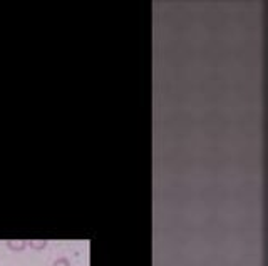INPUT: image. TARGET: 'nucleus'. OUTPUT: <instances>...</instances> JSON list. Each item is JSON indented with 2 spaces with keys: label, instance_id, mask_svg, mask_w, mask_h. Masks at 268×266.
Returning <instances> with one entry per match:
<instances>
[{
  "label": "nucleus",
  "instance_id": "obj_1",
  "mask_svg": "<svg viewBox=\"0 0 268 266\" xmlns=\"http://www.w3.org/2000/svg\"><path fill=\"white\" fill-rule=\"evenodd\" d=\"M25 246V243H9V248H14V249H22Z\"/></svg>",
  "mask_w": 268,
  "mask_h": 266
}]
</instances>
